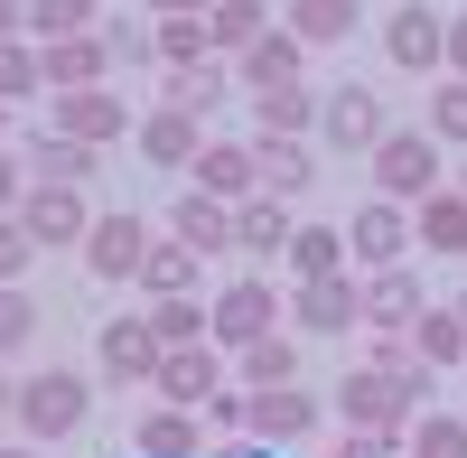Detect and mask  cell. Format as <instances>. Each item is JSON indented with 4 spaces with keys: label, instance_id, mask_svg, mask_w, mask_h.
I'll use <instances>...</instances> for the list:
<instances>
[{
    "label": "cell",
    "instance_id": "cell-1",
    "mask_svg": "<svg viewBox=\"0 0 467 458\" xmlns=\"http://www.w3.org/2000/svg\"><path fill=\"white\" fill-rule=\"evenodd\" d=\"M10 411H19V431H28V440H75V431L94 422V384H85L75 365H37L28 384L10 393Z\"/></svg>",
    "mask_w": 467,
    "mask_h": 458
},
{
    "label": "cell",
    "instance_id": "cell-2",
    "mask_svg": "<svg viewBox=\"0 0 467 458\" xmlns=\"http://www.w3.org/2000/svg\"><path fill=\"white\" fill-rule=\"evenodd\" d=\"M374 197H393V206L440 197V141L431 131H383L374 141Z\"/></svg>",
    "mask_w": 467,
    "mask_h": 458
},
{
    "label": "cell",
    "instance_id": "cell-3",
    "mask_svg": "<svg viewBox=\"0 0 467 458\" xmlns=\"http://www.w3.org/2000/svg\"><path fill=\"white\" fill-rule=\"evenodd\" d=\"M281 328V290L271 281H224L215 299H206V337H215V356H244L253 337H271Z\"/></svg>",
    "mask_w": 467,
    "mask_h": 458
},
{
    "label": "cell",
    "instance_id": "cell-4",
    "mask_svg": "<svg viewBox=\"0 0 467 458\" xmlns=\"http://www.w3.org/2000/svg\"><path fill=\"white\" fill-rule=\"evenodd\" d=\"M337 411H346V431H365V440H393L402 449V431L420 422V402L402 393V384H383V374H346V384H337Z\"/></svg>",
    "mask_w": 467,
    "mask_h": 458
},
{
    "label": "cell",
    "instance_id": "cell-5",
    "mask_svg": "<svg viewBox=\"0 0 467 458\" xmlns=\"http://www.w3.org/2000/svg\"><path fill=\"white\" fill-rule=\"evenodd\" d=\"M402 253H411V215H402L393 197H365V206H356V224H346V272L374 281V272H393Z\"/></svg>",
    "mask_w": 467,
    "mask_h": 458
},
{
    "label": "cell",
    "instance_id": "cell-6",
    "mask_svg": "<svg viewBox=\"0 0 467 458\" xmlns=\"http://www.w3.org/2000/svg\"><path fill=\"white\" fill-rule=\"evenodd\" d=\"M383 57H393L402 75H440L449 66V19L431 10V0H402V10L383 19Z\"/></svg>",
    "mask_w": 467,
    "mask_h": 458
},
{
    "label": "cell",
    "instance_id": "cell-7",
    "mask_svg": "<svg viewBox=\"0 0 467 458\" xmlns=\"http://www.w3.org/2000/svg\"><path fill=\"white\" fill-rule=\"evenodd\" d=\"M224 393V356L215 347H169L150 365V402H178V411H206Z\"/></svg>",
    "mask_w": 467,
    "mask_h": 458
},
{
    "label": "cell",
    "instance_id": "cell-8",
    "mask_svg": "<svg viewBox=\"0 0 467 458\" xmlns=\"http://www.w3.org/2000/svg\"><path fill=\"white\" fill-rule=\"evenodd\" d=\"M57 141H75V150H103V141H122L131 131V103L112 94V85H85V94H57V122H47Z\"/></svg>",
    "mask_w": 467,
    "mask_h": 458
},
{
    "label": "cell",
    "instance_id": "cell-9",
    "mask_svg": "<svg viewBox=\"0 0 467 458\" xmlns=\"http://www.w3.org/2000/svg\"><path fill=\"white\" fill-rule=\"evenodd\" d=\"M19 224H28L37 253H57V244H85V234H94V206H85V187H28V197H19Z\"/></svg>",
    "mask_w": 467,
    "mask_h": 458
},
{
    "label": "cell",
    "instance_id": "cell-10",
    "mask_svg": "<svg viewBox=\"0 0 467 458\" xmlns=\"http://www.w3.org/2000/svg\"><path fill=\"white\" fill-rule=\"evenodd\" d=\"M140 253H150V224H140L131 206L94 215V234H85V272H94V281H140Z\"/></svg>",
    "mask_w": 467,
    "mask_h": 458
},
{
    "label": "cell",
    "instance_id": "cell-11",
    "mask_svg": "<svg viewBox=\"0 0 467 458\" xmlns=\"http://www.w3.org/2000/svg\"><path fill=\"white\" fill-rule=\"evenodd\" d=\"M318 131H327V150H374L393 122H383L374 85H337V94H318Z\"/></svg>",
    "mask_w": 467,
    "mask_h": 458
},
{
    "label": "cell",
    "instance_id": "cell-12",
    "mask_svg": "<svg viewBox=\"0 0 467 458\" xmlns=\"http://www.w3.org/2000/svg\"><path fill=\"white\" fill-rule=\"evenodd\" d=\"M197 197H215V206H244V197H262V169H253V141H206L197 150Z\"/></svg>",
    "mask_w": 467,
    "mask_h": 458
},
{
    "label": "cell",
    "instance_id": "cell-13",
    "mask_svg": "<svg viewBox=\"0 0 467 458\" xmlns=\"http://www.w3.org/2000/svg\"><path fill=\"white\" fill-rule=\"evenodd\" d=\"M244 431H253V440H271V449H290V440H318V393H299V384H281V393H253Z\"/></svg>",
    "mask_w": 467,
    "mask_h": 458
},
{
    "label": "cell",
    "instance_id": "cell-14",
    "mask_svg": "<svg viewBox=\"0 0 467 458\" xmlns=\"http://www.w3.org/2000/svg\"><path fill=\"white\" fill-rule=\"evenodd\" d=\"M131 131H140V150H150V169H197V150L215 141L197 112H178V103H160V112H150V122H131Z\"/></svg>",
    "mask_w": 467,
    "mask_h": 458
},
{
    "label": "cell",
    "instance_id": "cell-15",
    "mask_svg": "<svg viewBox=\"0 0 467 458\" xmlns=\"http://www.w3.org/2000/svg\"><path fill=\"white\" fill-rule=\"evenodd\" d=\"M299 66H308V47H299L290 28H271L262 47H244V57H234V85H244V94H281V85H308Z\"/></svg>",
    "mask_w": 467,
    "mask_h": 458
},
{
    "label": "cell",
    "instance_id": "cell-16",
    "mask_svg": "<svg viewBox=\"0 0 467 458\" xmlns=\"http://www.w3.org/2000/svg\"><path fill=\"white\" fill-rule=\"evenodd\" d=\"M103 384H150V365H160V337H150V318H103Z\"/></svg>",
    "mask_w": 467,
    "mask_h": 458
},
{
    "label": "cell",
    "instance_id": "cell-17",
    "mask_svg": "<svg viewBox=\"0 0 467 458\" xmlns=\"http://www.w3.org/2000/svg\"><path fill=\"white\" fill-rule=\"evenodd\" d=\"M299 328H308V337H346V328H365V281H356V272L308 281V290H299Z\"/></svg>",
    "mask_w": 467,
    "mask_h": 458
},
{
    "label": "cell",
    "instance_id": "cell-18",
    "mask_svg": "<svg viewBox=\"0 0 467 458\" xmlns=\"http://www.w3.org/2000/svg\"><path fill=\"white\" fill-rule=\"evenodd\" d=\"M206 422L197 411H178V402H140V422H131V449L140 458H197Z\"/></svg>",
    "mask_w": 467,
    "mask_h": 458
},
{
    "label": "cell",
    "instance_id": "cell-19",
    "mask_svg": "<svg viewBox=\"0 0 467 458\" xmlns=\"http://www.w3.org/2000/svg\"><path fill=\"white\" fill-rule=\"evenodd\" d=\"M169 244H187L197 262H215V253L234 244V206H215V197H197V187H187V197L169 206Z\"/></svg>",
    "mask_w": 467,
    "mask_h": 458
},
{
    "label": "cell",
    "instance_id": "cell-20",
    "mask_svg": "<svg viewBox=\"0 0 467 458\" xmlns=\"http://www.w3.org/2000/svg\"><path fill=\"white\" fill-rule=\"evenodd\" d=\"M19 160H28V187H85L94 178V150H75V141H57V131H28V141H10Z\"/></svg>",
    "mask_w": 467,
    "mask_h": 458
},
{
    "label": "cell",
    "instance_id": "cell-21",
    "mask_svg": "<svg viewBox=\"0 0 467 458\" xmlns=\"http://www.w3.org/2000/svg\"><path fill=\"white\" fill-rule=\"evenodd\" d=\"M37 66H47V94H85V85L112 75L103 37H57V47H37Z\"/></svg>",
    "mask_w": 467,
    "mask_h": 458
},
{
    "label": "cell",
    "instance_id": "cell-22",
    "mask_svg": "<svg viewBox=\"0 0 467 458\" xmlns=\"http://www.w3.org/2000/svg\"><path fill=\"white\" fill-rule=\"evenodd\" d=\"M271 28H281V19H271L262 0H215V10H206V47H215V57L234 66V57H244V47H262Z\"/></svg>",
    "mask_w": 467,
    "mask_h": 458
},
{
    "label": "cell",
    "instance_id": "cell-23",
    "mask_svg": "<svg viewBox=\"0 0 467 458\" xmlns=\"http://www.w3.org/2000/svg\"><path fill=\"white\" fill-rule=\"evenodd\" d=\"M318 131V94L281 85V94H253V141H308Z\"/></svg>",
    "mask_w": 467,
    "mask_h": 458
},
{
    "label": "cell",
    "instance_id": "cell-24",
    "mask_svg": "<svg viewBox=\"0 0 467 458\" xmlns=\"http://www.w3.org/2000/svg\"><path fill=\"white\" fill-rule=\"evenodd\" d=\"M253 169H262V197H308V178H318V160H308V141H253Z\"/></svg>",
    "mask_w": 467,
    "mask_h": 458
},
{
    "label": "cell",
    "instance_id": "cell-25",
    "mask_svg": "<svg viewBox=\"0 0 467 458\" xmlns=\"http://www.w3.org/2000/svg\"><path fill=\"white\" fill-rule=\"evenodd\" d=\"M234 374H244V393H281V384H299V347L271 328V337H253V347L234 356Z\"/></svg>",
    "mask_w": 467,
    "mask_h": 458
},
{
    "label": "cell",
    "instance_id": "cell-26",
    "mask_svg": "<svg viewBox=\"0 0 467 458\" xmlns=\"http://www.w3.org/2000/svg\"><path fill=\"white\" fill-rule=\"evenodd\" d=\"M281 253H290L299 290H308V281H337V272H346V234H337V224H290V244H281Z\"/></svg>",
    "mask_w": 467,
    "mask_h": 458
},
{
    "label": "cell",
    "instance_id": "cell-27",
    "mask_svg": "<svg viewBox=\"0 0 467 458\" xmlns=\"http://www.w3.org/2000/svg\"><path fill=\"white\" fill-rule=\"evenodd\" d=\"M365 318H374L383 337H402V328L420 318V281L402 272V262H393V272H374V281H365Z\"/></svg>",
    "mask_w": 467,
    "mask_h": 458
},
{
    "label": "cell",
    "instance_id": "cell-28",
    "mask_svg": "<svg viewBox=\"0 0 467 458\" xmlns=\"http://www.w3.org/2000/svg\"><path fill=\"white\" fill-rule=\"evenodd\" d=\"M411 244H420V253H467V197H458V187L420 197V215H411Z\"/></svg>",
    "mask_w": 467,
    "mask_h": 458
},
{
    "label": "cell",
    "instance_id": "cell-29",
    "mask_svg": "<svg viewBox=\"0 0 467 458\" xmlns=\"http://www.w3.org/2000/svg\"><path fill=\"white\" fill-rule=\"evenodd\" d=\"M197 272H206V262L187 253V244H150L140 253V290L150 299H197Z\"/></svg>",
    "mask_w": 467,
    "mask_h": 458
},
{
    "label": "cell",
    "instance_id": "cell-30",
    "mask_svg": "<svg viewBox=\"0 0 467 458\" xmlns=\"http://www.w3.org/2000/svg\"><path fill=\"white\" fill-rule=\"evenodd\" d=\"M299 47H337V37H356V0H290V19H281Z\"/></svg>",
    "mask_w": 467,
    "mask_h": 458
},
{
    "label": "cell",
    "instance_id": "cell-31",
    "mask_svg": "<svg viewBox=\"0 0 467 458\" xmlns=\"http://www.w3.org/2000/svg\"><path fill=\"white\" fill-rule=\"evenodd\" d=\"M103 28V0H28V37L57 47V37H94Z\"/></svg>",
    "mask_w": 467,
    "mask_h": 458
},
{
    "label": "cell",
    "instance_id": "cell-32",
    "mask_svg": "<svg viewBox=\"0 0 467 458\" xmlns=\"http://www.w3.org/2000/svg\"><path fill=\"white\" fill-rule=\"evenodd\" d=\"M411 356L420 365H467V318L458 309H420L411 318Z\"/></svg>",
    "mask_w": 467,
    "mask_h": 458
},
{
    "label": "cell",
    "instance_id": "cell-33",
    "mask_svg": "<svg viewBox=\"0 0 467 458\" xmlns=\"http://www.w3.org/2000/svg\"><path fill=\"white\" fill-rule=\"evenodd\" d=\"M150 337H160V356L169 347H215V337H206V299H150Z\"/></svg>",
    "mask_w": 467,
    "mask_h": 458
},
{
    "label": "cell",
    "instance_id": "cell-34",
    "mask_svg": "<svg viewBox=\"0 0 467 458\" xmlns=\"http://www.w3.org/2000/svg\"><path fill=\"white\" fill-rule=\"evenodd\" d=\"M234 244H244V253H281L290 244V206L281 197H244V206H234Z\"/></svg>",
    "mask_w": 467,
    "mask_h": 458
},
{
    "label": "cell",
    "instance_id": "cell-35",
    "mask_svg": "<svg viewBox=\"0 0 467 458\" xmlns=\"http://www.w3.org/2000/svg\"><path fill=\"white\" fill-rule=\"evenodd\" d=\"M224 85H234V66H224V57H206V66H178V75H169V103L206 122V112L224 103Z\"/></svg>",
    "mask_w": 467,
    "mask_h": 458
},
{
    "label": "cell",
    "instance_id": "cell-36",
    "mask_svg": "<svg viewBox=\"0 0 467 458\" xmlns=\"http://www.w3.org/2000/svg\"><path fill=\"white\" fill-rule=\"evenodd\" d=\"M150 57H160L169 75L178 66H206L215 47H206V19H150Z\"/></svg>",
    "mask_w": 467,
    "mask_h": 458
},
{
    "label": "cell",
    "instance_id": "cell-37",
    "mask_svg": "<svg viewBox=\"0 0 467 458\" xmlns=\"http://www.w3.org/2000/svg\"><path fill=\"white\" fill-rule=\"evenodd\" d=\"M411 458H467V411H420V422L402 431Z\"/></svg>",
    "mask_w": 467,
    "mask_h": 458
},
{
    "label": "cell",
    "instance_id": "cell-38",
    "mask_svg": "<svg viewBox=\"0 0 467 458\" xmlns=\"http://www.w3.org/2000/svg\"><path fill=\"white\" fill-rule=\"evenodd\" d=\"M47 94V66H37V37H0V103Z\"/></svg>",
    "mask_w": 467,
    "mask_h": 458
},
{
    "label": "cell",
    "instance_id": "cell-39",
    "mask_svg": "<svg viewBox=\"0 0 467 458\" xmlns=\"http://www.w3.org/2000/svg\"><path fill=\"white\" fill-rule=\"evenodd\" d=\"M420 131H431L440 150H467V85H458V75L431 94V122H420Z\"/></svg>",
    "mask_w": 467,
    "mask_h": 458
},
{
    "label": "cell",
    "instance_id": "cell-40",
    "mask_svg": "<svg viewBox=\"0 0 467 458\" xmlns=\"http://www.w3.org/2000/svg\"><path fill=\"white\" fill-rule=\"evenodd\" d=\"M28 337H37V299L28 290H0V365L28 356Z\"/></svg>",
    "mask_w": 467,
    "mask_h": 458
},
{
    "label": "cell",
    "instance_id": "cell-41",
    "mask_svg": "<svg viewBox=\"0 0 467 458\" xmlns=\"http://www.w3.org/2000/svg\"><path fill=\"white\" fill-rule=\"evenodd\" d=\"M94 37H103V57H112V66H150V19H103Z\"/></svg>",
    "mask_w": 467,
    "mask_h": 458
},
{
    "label": "cell",
    "instance_id": "cell-42",
    "mask_svg": "<svg viewBox=\"0 0 467 458\" xmlns=\"http://www.w3.org/2000/svg\"><path fill=\"white\" fill-rule=\"evenodd\" d=\"M37 262V244H28V224L19 215H0V290H19V272Z\"/></svg>",
    "mask_w": 467,
    "mask_h": 458
},
{
    "label": "cell",
    "instance_id": "cell-43",
    "mask_svg": "<svg viewBox=\"0 0 467 458\" xmlns=\"http://www.w3.org/2000/svg\"><path fill=\"white\" fill-rule=\"evenodd\" d=\"M244 411H253V393H244V384H224V393H215V402H206V411H197V422H206V431H224V440H234V431H244Z\"/></svg>",
    "mask_w": 467,
    "mask_h": 458
},
{
    "label": "cell",
    "instance_id": "cell-44",
    "mask_svg": "<svg viewBox=\"0 0 467 458\" xmlns=\"http://www.w3.org/2000/svg\"><path fill=\"white\" fill-rule=\"evenodd\" d=\"M19 197H28V160L0 141V215H19Z\"/></svg>",
    "mask_w": 467,
    "mask_h": 458
},
{
    "label": "cell",
    "instance_id": "cell-45",
    "mask_svg": "<svg viewBox=\"0 0 467 458\" xmlns=\"http://www.w3.org/2000/svg\"><path fill=\"white\" fill-rule=\"evenodd\" d=\"M215 0H140V19H206Z\"/></svg>",
    "mask_w": 467,
    "mask_h": 458
},
{
    "label": "cell",
    "instance_id": "cell-46",
    "mask_svg": "<svg viewBox=\"0 0 467 458\" xmlns=\"http://www.w3.org/2000/svg\"><path fill=\"white\" fill-rule=\"evenodd\" d=\"M337 458H393V440H365V431H346V440H337Z\"/></svg>",
    "mask_w": 467,
    "mask_h": 458
},
{
    "label": "cell",
    "instance_id": "cell-47",
    "mask_svg": "<svg viewBox=\"0 0 467 458\" xmlns=\"http://www.w3.org/2000/svg\"><path fill=\"white\" fill-rule=\"evenodd\" d=\"M449 75L467 85V19H449Z\"/></svg>",
    "mask_w": 467,
    "mask_h": 458
},
{
    "label": "cell",
    "instance_id": "cell-48",
    "mask_svg": "<svg viewBox=\"0 0 467 458\" xmlns=\"http://www.w3.org/2000/svg\"><path fill=\"white\" fill-rule=\"evenodd\" d=\"M0 37H28V0H0Z\"/></svg>",
    "mask_w": 467,
    "mask_h": 458
},
{
    "label": "cell",
    "instance_id": "cell-49",
    "mask_svg": "<svg viewBox=\"0 0 467 458\" xmlns=\"http://www.w3.org/2000/svg\"><path fill=\"white\" fill-rule=\"evenodd\" d=\"M0 458H47V449H0Z\"/></svg>",
    "mask_w": 467,
    "mask_h": 458
},
{
    "label": "cell",
    "instance_id": "cell-50",
    "mask_svg": "<svg viewBox=\"0 0 467 458\" xmlns=\"http://www.w3.org/2000/svg\"><path fill=\"white\" fill-rule=\"evenodd\" d=\"M0 141H10V103H0Z\"/></svg>",
    "mask_w": 467,
    "mask_h": 458
},
{
    "label": "cell",
    "instance_id": "cell-51",
    "mask_svg": "<svg viewBox=\"0 0 467 458\" xmlns=\"http://www.w3.org/2000/svg\"><path fill=\"white\" fill-rule=\"evenodd\" d=\"M458 197H467V178H458Z\"/></svg>",
    "mask_w": 467,
    "mask_h": 458
},
{
    "label": "cell",
    "instance_id": "cell-52",
    "mask_svg": "<svg viewBox=\"0 0 467 458\" xmlns=\"http://www.w3.org/2000/svg\"><path fill=\"white\" fill-rule=\"evenodd\" d=\"M458 318H467V299H458Z\"/></svg>",
    "mask_w": 467,
    "mask_h": 458
},
{
    "label": "cell",
    "instance_id": "cell-53",
    "mask_svg": "<svg viewBox=\"0 0 467 458\" xmlns=\"http://www.w3.org/2000/svg\"><path fill=\"white\" fill-rule=\"evenodd\" d=\"M0 402H10V393H0Z\"/></svg>",
    "mask_w": 467,
    "mask_h": 458
}]
</instances>
